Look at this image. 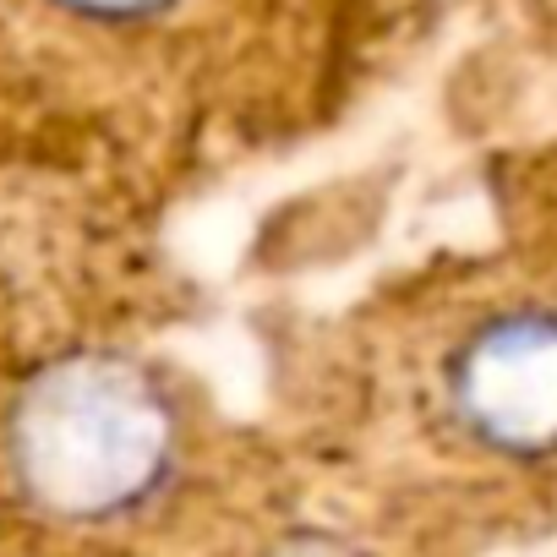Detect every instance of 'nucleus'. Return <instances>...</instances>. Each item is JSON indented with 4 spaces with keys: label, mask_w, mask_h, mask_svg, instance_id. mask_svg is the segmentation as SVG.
<instances>
[{
    "label": "nucleus",
    "mask_w": 557,
    "mask_h": 557,
    "mask_svg": "<svg viewBox=\"0 0 557 557\" xmlns=\"http://www.w3.org/2000/svg\"><path fill=\"white\" fill-rule=\"evenodd\" d=\"M7 465L45 513H143L181 465V416L159 383L121 361H61L17 394Z\"/></svg>",
    "instance_id": "1"
},
{
    "label": "nucleus",
    "mask_w": 557,
    "mask_h": 557,
    "mask_svg": "<svg viewBox=\"0 0 557 557\" xmlns=\"http://www.w3.org/2000/svg\"><path fill=\"white\" fill-rule=\"evenodd\" d=\"M443 394L454 421L492 454H557V312H497L470 329L448 367Z\"/></svg>",
    "instance_id": "2"
},
{
    "label": "nucleus",
    "mask_w": 557,
    "mask_h": 557,
    "mask_svg": "<svg viewBox=\"0 0 557 557\" xmlns=\"http://www.w3.org/2000/svg\"><path fill=\"white\" fill-rule=\"evenodd\" d=\"M39 7L88 28H143L153 17H170L181 0H39Z\"/></svg>",
    "instance_id": "3"
}]
</instances>
